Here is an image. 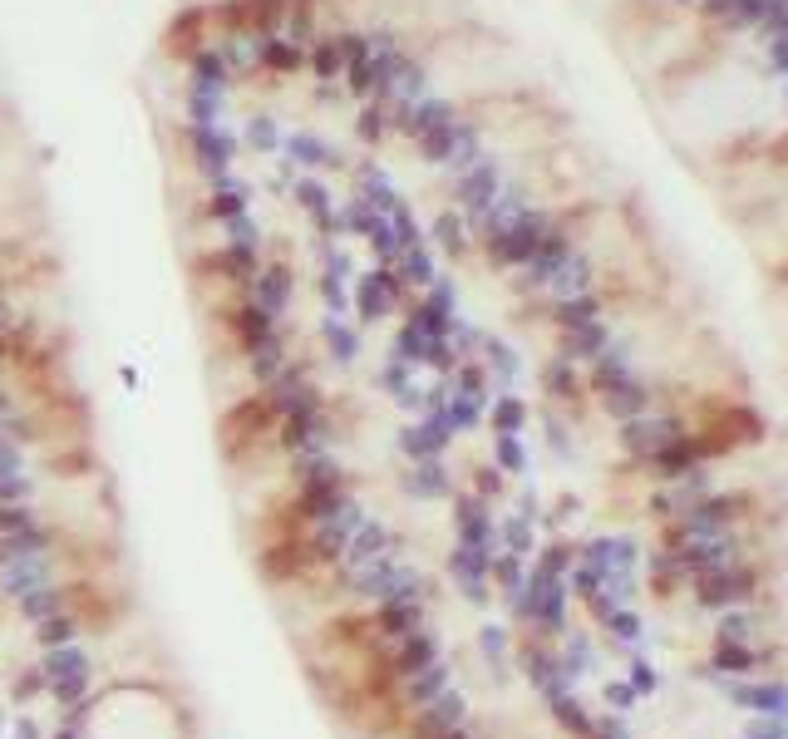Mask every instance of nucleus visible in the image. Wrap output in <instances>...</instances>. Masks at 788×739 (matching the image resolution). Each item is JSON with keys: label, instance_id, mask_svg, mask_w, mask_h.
I'll list each match as a JSON object with an SVG mask.
<instances>
[{"label": "nucleus", "instance_id": "obj_1", "mask_svg": "<svg viewBox=\"0 0 788 739\" xmlns=\"http://www.w3.org/2000/svg\"><path fill=\"white\" fill-rule=\"evenodd\" d=\"M54 572H50V558H21V562H5L0 568V597L5 601H21L30 591L50 587Z\"/></svg>", "mask_w": 788, "mask_h": 739}, {"label": "nucleus", "instance_id": "obj_2", "mask_svg": "<svg viewBox=\"0 0 788 739\" xmlns=\"http://www.w3.org/2000/svg\"><path fill=\"white\" fill-rule=\"evenodd\" d=\"M75 582H50V587H40V591H30V597H21L15 601V611H21V622H45V616H54V611H69L75 607Z\"/></svg>", "mask_w": 788, "mask_h": 739}, {"label": "nucleus", "instance_id": "obj_3", "mask_svg": "<svg viewBox=\"0 0 788 739\" xmlns=\"http://www.w3.org/2000/svg\"><path fill=\"white\" fill-rule=\"evenodd\" d=\"M40 671H45V680H64V675L94 671V665H89L85 646L69 641V646H45V651H40Z\"/></svg>", "mask_w": 788, "mask_h": 739}, {"label": "nucleus", "instance_id": "obj_4", "mask_svg": "<svg viewBox=\"0 0 788 739\" xmlns=\"http://www.w3.org/2000/svg\"><path fill=\"white\" fill-rule=\"evenodd\" d=\"M79 632H85V616H79L75 607L69 611H54V616H45V622H35V646H69V641H79Z\"/></svg>", "mask_w": 788, "mask_h": 739}, {"label": "nucleus", "instance_id": "obj_5", "mask_svg": "<svg viewBox=\"0 0 788 739\" xmlns=\"http://www.w3.org/2000/svg\"><path fill=\"white\" fill-rule=\"evenodd\" d=\"M89 690H94V671H79V675H64V680H50L45 696H50L60 710H69V705H79Z\"/></svg>", "mask_w": 788, "mask_h": 739}, {"label": "nucleus", "instance_id": "obj_6", "mask_svg": "<svg viewBox=\"0 0 788 739\" xmlns=\"http://www.w3.org/2000/svg\"><path fill=\"white\" fill-rule=\"evenodd\" d=\"M434 237L444 252H454V257H463L469 252V217H458V213H444L434 222Z\"/></svg>", "mask_w": 788, "mask_h": 739}, {"label": "nucleus", "instance_id": "obj_7", "mask_svg": "<svg viewBox=\"0 0 788 739\" xmlns=\"http://www.w3.org/2000/svg\"><path fill=\"white\" fill-rule=\"evenodd\" d=\"M45 686H50V680H45L40 665H21V675H15V686H11V700L15 705H30L35 696H45Z\"/></svg>", "mask_w": 788, "mask_h": 739}, {"label": "nucleus", "instance_id": "obj_8", "mask_svg": "<svg viewBox=\"0 0 788 739\" xmlns=\"http://www.w3.org/2000/svg\"><path fill=\"white\" fill-rule=\"evenodd\" d=\"M768 65H774L778 75H788V30L768 35Z\"/></svg>", "mask_w": 788, "mask_h": 739}, {"label": "nucleus", "instance_id": "obj_9", "mask_svg": "<svg viewBox=\"0 0 788 739\" xmlns=\"http://www.w3.org/2000/svg\"><path fill=\"white\" fill-rule=\"evenodd\" d=\"M11 729H15V739H50L40 725H35L30 715H15V725H11Z\"/></svg>", "mask_w": 788, "mask_h": 739}, {"label": "nucleus", "instance_id": "obj_10", "mask_svg": "<svg viewBox=\"0 0 788 739\" xmlns=\"http://www.w3.org/2000/svg\"><path fill=\"white\" fill-rule=\"evenodd\" d=\"M675 5H700V0H675Z\"/></svg>", "mask_w": 788, "mask_h": 739}, {"label": "nucleus", "instance_id": "obj_11", "mask_svg": "<svg viewBox=\"0 0 788 739\" xmlns=\"http://www.w3.org/2000/svg\"><path fill=\"white\" fill-rule=\"evenodd\" d=\"M0 729H5V715H0Z\"/></svg>", "mask_w": 788, "mask_h": 739}]
</instances>
